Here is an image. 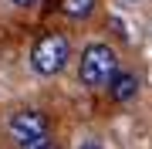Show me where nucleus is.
<instances>
[{"label":"nucleus","instance_id":"1","mask_svg":"<svg viewBox=\"0 0 152 149\" xmlns=\"http://www.w3.org/2000/svg\"><path fill=\"white\" fill-rule=\"evenodd\" d=\"M118 75H122L118 71V54L108 44L95 41V44H88L81 51V68H78L81 85H88V88H112Z\"/></svg>","mask_w":152,"mask_h":149},{"label":"nucleus","instance_id":"2","mask_svg":"<svg viewBox=\"0 0 152 149\" xmlns=\"http://www.w3.org/2000/svg\"><path fill=\"white\" fill-rule=\"evenodd\" d=\"M68 58H71L68 37H64V34L48 31V34L37 37V44H34V51H31V68H34L37 75H44V78H54V75L64 71Z\"/></svg>","mask_w":152,"mask_h":149},{"label":"nucleus","instance_id":"3","mask_svg":"<svg viewBox=\"0 0 152 149\" xmlns=\"http://www.w3.org/2000/svg\"><path fill=\"white\" fill-rule=\"evenodd\" d=\"M7 136H10V142L20 149V146L34 142V139L51 136V122H48V115H44L41 109H17L10 115V122H7Z\"/></svg>","mask_w":152,"mask_h":149},{"label":"nucleus","instance_id":"4","mask_svg":"<svg viewBox=\"0 0 152 149\" xmlns=\"http://www.w3.org/2000/svg\"><path fill=\"white\" fill-rule=\"evenodd\" d=\"M135 92H139V78L132 75V71H122L118 78H115V85L108 88V95H112L115 102H132Z\"/></svg>","mask_w":152,"mask_h":149},{"label":"nucleus","instance_id":"5","mask_svg":"<svg viewBox=\"0 0 152 149\" xmlns=\"http://www.w3.org/2000/svg\"><path fill=\"white\" fill-rule=\"evenodd\" d=\"M61 14L71 21H88L95 14V0H61Z\"/></svg>","mask_w":152,"mask_h":149},{"label":"nucleus","instance_id":"6","mask_svg":"<svg viewBox=\"0 0 152 149\" xmlns=\"http://www.w3.org/2000/svg\"><path fill=\"white\" fill-rule=\"evenodd\" d=\"M20 149H61V146H58V139H54V136H44V139H34V142L20 146Z\"/></svg>","mask_w":152,"mask_h":149},{"label":"nucleus","instance_id":"7","mask_svg":"<svg viewBox=\"0 0 152 149\" xmlns=\"http://www.w3.org/2000/svg\"><path fill=\"white\" fill-rule=\"evenodd\" d=\"M78 149H105V146L98 142V139H81V142H78Z\"/></svg>","mask_w":152,"mask_h":149},{"label":"nucleus","instance_id":"8","mask_svg":"<svg viewBox=\"0 0 152 149\" xmlns=\"http://www.w3.org/2000/svg\"><path fill=\"white\" fill-rule=\"evenodd\" d=\"M10 4H14V7H34L37 0H10Z\"/></svg>","mask_w":152,"mask_h":149}]
</instances>
